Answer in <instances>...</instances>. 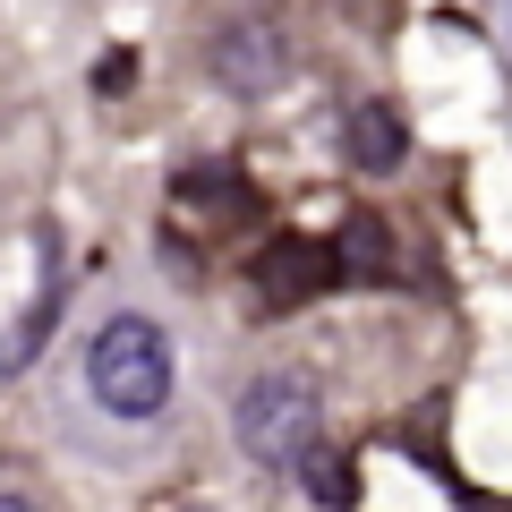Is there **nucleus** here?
Here are the masks:
<instances>
[{
    "label": "nucleus",
    "instance_id": "1",
    "mask_svg": "<svg viewBox=\"0 0 512 512\" xmlns=\"http://www.w3.org/2000/svg\"><path fill=\"white\" fill-rule=\"evenodd\" d=\"M171 384H180V367H171V333L154 325V316L120 308L103 316V325L86 333V393L94 410H111V419H163L171 410Z\"/></svg>",
    "mask_w": 512,
    "mask_h": 512
},
{
    "label": "nucleus",
    "instance_id": "2",
    "mask_svg": "<svg viewBox=\"0 0 512 512\" xmlns=\"http://www.w3.org/2000/svg\"><path fill=\"white\" fill-rule=\"evenodd\" d=\"M231 436H239V453L265 461V470H299V461L325 444V393H316V376H299V367L256 376L231 402Z\"/></svg>",
    "mask_w": 512,
    "mask_h": 512
},
{
    "label": "nucleus",
    "instance_id": "3",
    "mask_svg": "<svg viewBox=\"0 0 512 512\" xmlns=\"http://www.w3.org/2000/svg\"><path fill=\"white\" fill-rule=\"evenodd\" d=\"M205 69H214L222 94L265 103V94H282L299 77V52H291V35H282L274 18H222L214 43H205Z\"/></svg>",
    "mask_w": 512,
    "mask_h": 512
},
{
    "label": "nucleus",
    "instance_id": "4",
    "mask_svg": "<svg viewBox=\"0 0 512 512\" xmlns=\"http://www.w3.org/2000/svg\"><path fill=\"white\" fill-rule=\"evenodd\" d=\"M248 282L265 308H299V299H316L325 282H342V265H333V239H299L282 231L265 256H248Z\"/></svg>",
    "mask_w": 512,
    "mask_h": 512
},
{
    "label": "nucleus",
    "instance_id": "5",
    "mask_svg": "<svg viewBox=\"0 0 512 512\" xmlns=\"http://www.w3.org/2000/svg\"><path fill=\"white\" fill-rule=\"evenodd\" d=\"M342 154H350V171H367V180H393V171L410 163V111L384 103V94H367V103L342 120Z\"/></svg>",
    "mask_w": 512,
    "mask_h": 512
},
{
    "label": "nucleus",
    "instance_id": "6",
    "mask_svg": "<svg viewBox=\"0 0 512 512\" xmlns=\"http://www.w3.org/2000/svg\"><path fill=\"white\" fill-rule=\"evenodd\" d=\"M299 487H308V504L350 512V504H359V461H350V453H333V444H316V453L299 461Z\"/></svg>",
    "mask_w": 512,
    "mask_h": 512
},
{
    "label": "nucleus",
    "instance_id": "7",
    "mask_svg": "<svg viewBox=\"0 0 512 512\" xmlns=\"http://www.w3.org/2000/svg\"><path fill=\"white\" fill-rule=\"evenodd\" d=\"M52 316H60V274H43V291H35V308L18 316V333L0 342V367L18 376V367H35V350L52 342Z\"/></svg>",
    "mask_w": 512,
    "mask_h": 512
},
{
    "label": "nucleus",
    "instance_id": "8",
    "mask_svg": "<svg viewBox=\"0 0 512 512\" xmlns=\"http://www.w3.org/2000/svg\"><path fill=\"white\" fill-rule=\"evenodd\" d=\"M333 265H342V274H359V282L393 274V239H384V222H376V214H359V222L342 231V248H333Z\"/></svg>",
    "mask_w": 512,
    "mask_h": 512
},
{
    "label": "nucleus",
    "instance_id": "9",
    "mask_svg": "<svg viewBox=\"0 0 512 512\" xmlns=\"http://www.w3.org/2000/svg\"><path fill=\"white\" fill-rule=\"evenodd\" d=\"M231 188H239L231 171H188V180H180V197H188V205H222Z\"/></svg>",
    "mask_w": 512,
    "mask_h": 512
},
{
    "label": "nucleus",
    "instance_id": "10",
    "mask_svg": "<svg viewBox=\"0 0 512 512\" xmlns=\"http://www.w3.org/2000/svg\"><path fill=\"white\" fill-rule=\"evenodd\" d=\"M128 77H137V60H128V52L94 60V94H128Z\"/></svg>",
    "mask_w": 512,
    "mask_h": 512
},
{
    "label": "nucleus",
    "instance_id": "11",
    "mask_svg": "<svg viewBox=\"0 0 512 512\" xmlns=\"http://www.w3.org/2000/svg\"><path fill=\"white\" fill-rule=\"evenodd\" d=\"M0 512H35V504H26V495H0Z\"/></svg>",
    "mask_w": 512,
    "mask_h": 512
},
{
    "label": "nucleus",
    "instance_id": "12",
    "mask_svg": "<svg viewBox=\"0 0 512 512\" xmlns=\"http://www.w3.org/2000/svg\"><path fill=\"white\" fill-rule=\"evenodd\" d=\"M342 9H367V0H342Z\"/></svg>",
    "mask_w": 512,
    "mask_h": 512
}]
</instances>
